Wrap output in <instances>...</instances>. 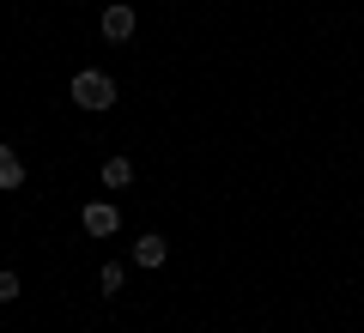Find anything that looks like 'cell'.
Instances as JSON below:
<instances>
[{"label": "cell", "instance_id": "1", "mask_svg": "<svg viewBox=\"0 0 364 333\" xmlns=\"http://www.w3.org/2000/svg\"><path fill=\"white\" fill-rule=\"evenodd\" d=\"M73 103L79 109H109V103H116V79L109 73H97V67H85V73H73Z\"/></svg>", "mask_w": 364, "mask_h": 333}, {"label": "cell", "instance_id": "2", "mask_svg": "<svg viewBox=\"0 0 364 333\" xmlns=\"http://www.w3.org/2000/svg\"><path fill=\"white\" fill-rule=\"evenodd\" d=\"M79 224H85V236H116L122 212H116V200H91L85 212H79Z\"/></svg>", "mask_w": 364, "mask_h": 333}, {"label": "cell", "instance_id": "3", "mask_svg": "<svg viewBox=\"0 0 364 333\" xmlns=\"http://www.w3.org/2000/svg\"><path fill=\"white\" fill-rule=\"evenodd\" d=\"M104 37L109 43H128L134 37V6H122V0H116V6H104Z\"/></svg>", "mask_w": 364, "mask_h": 333}, {"label": "cell", "instance_id": "4", "mask_svg": "<svg viewBox=\"0 0 364 333\" xmlns=\"http://www.w3.org/2000/svg\"><path fill=\"white\" fill-rule=\"evenodd\" d=\"M164 255H170V243H164V236H158V231L134 243V267H152V273H158V267H164Z\"/></svg>", "mask_w": 364, "mask_h": 333}, {"label": "cell", "instance_id": "5", "mask_svg": "<svg viewBox=\"0 0 364 333\" xmlns=\"http://www.w3.org/2000/svg\"><path fill=\"white\" fill-rule=\"evenodd\" d=\"M0 188H6V194L25 188V158H18L13 146H0Z\"/></svg>", "mask_w": 364, "mask_h": 333}, {"label": "cell", "instance_id": "6", "mask_svg": "<svg viewBox=\"0 0 364 333\" xmlns=\"http://www.w3.org/2000/svg\"><path fill=\"white\" fill-rule=\"evenodd\" d=\"M97 176H104V188H128V182H134V164H128V158H104Z\"/></svg>", "mask_w": 364, "mask_h": 333}, {"label": "cell", "instance_id": "7", "mask_svg": "<svg viewBox=\"0 0 364 333\" xmlns=\"http://www.w3.org/2000/svg\"><path fill=\"white\" fill-rule=\"evenodd\" d=\"M122 279H128V267H122V261H104V273H97V291L116 297V291H122Z\"/></svg>", "mask_w": 364, "mask_h": 333}, {"label": "cell", "instance_id": "8", "mask_svg": "<svg viewBox=\"0 0 364 333\" xmlns=\"http://www.w3.org/2000/svg\"><path fill=\"white\" fill-rule=\"evenodd\" d=\"M18 291H25V285H18V273H13V267H6V273H0V303H13V297H18Z\"/></svg>", "mask_w": 364, "mask_h": 333}]
</instances>
